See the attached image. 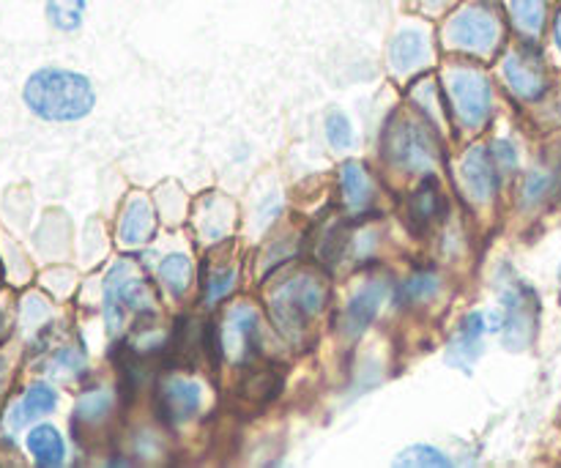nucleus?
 Instances as JSON below:
<instances>
[{
  "label": "nucleus",
  "mask_w": 561,
  "mask_h": 468,
  "mask_svg": "<svg viewBox=\"0 0 561 468\" xmlns=\"http://www.w3.org/2000/svg\"><path fill=\"white\" fill-rule=\"evenodd\" d=\"M327 137L334 148H351L354 146V129H351L348 115L343 113H329L327 115Z\"/></svg>",
  "instance_id": "26"
},
{
  "label": "nucleus",
  "mask_w": 561,
  "mask_h": 468,
  "mask_svg": "<svg viewBox=\"0 0 561 468\" xmlns=\"http://www.w3.org/2000/svg\"><path fill=\"white\" fill-rule=\"evenodd\" d=\"M507 25L518 33L524 42H540L551 22V3L548 0H507L504 3Z\"/></svg>",
  "instance_id": "13"
},
{
  "label": "nucleus",
  "mask_w": 561,
  "mask_h": 468,
  "mask_svg": "<svg viewBox=\"0 0 561 468\" xmlns=\"http://www.w3.org/2000/svg\"><path fill=\"white\" fill-rule=\"evenodd\" d=\"M455 113L466 129H480L491 118V82L477 66H453L447 75Z\"/></svg>",
  "instance_id": "6"
},
{
  "label": "nucleus",
  "mask_w": 561,
  "mask_h": 468,
  "mask_svg": "<svg viewBox=\"0 0 561 468\" xmlns=\"http://www.w3.org/2000/svg\"><path fill=\"white\" fill-rule=\"evenodd\" d=\"M159 279H162V285L173 296H184L186 288H190V283H192L190 258L181 255V252L164 258L162 266H159Z\"/></svg>",
  "instance_id": "22"
},
{
  "label": "nucleus",
  "mask_w": 561,
  "mask_h": 468,
  "mask_svg": "<svg viewBox=\"0 0 561 468\" xmlns=\"http://www.w3.org/2000/svg\"><path fill=\"white\" fill-rule=\"evenodd\" d=\"M493 148H496V162H499V168H502V170L513 168V164H515V151H513V146H510V142L499 140Z\"/></svg>",
  "instance_id": "30"
},
{
  "label": "nucleus",
  "mask_w": 561,
  "mask_h": 468,
  "mask_svg": "<svg viewBox=\"0 0 561 468\" xmlns=\"http://www.w3.org/2000/svg\"><path fill=\"white\" fill-rule=\"evenodd\" d=\"M327 305V285L316 274H296L268 296V312L277 329L288 338H301L307 327L316 321L318 312Z\"/></svg>",
  "instance_id": "3"
},
{
  "label": "nucleus",
  "mask_w": 561,
  "mask_h": 468,
  "mask_svg": "<svg viewBox=\"0 0 561 468\" xmlns=\"http://www.w3.org/2000/svg\"><path fill=\"white\" fill-rule=\"evenodd\" d=\"M504 80L513 88V93L526 102H535L546 93L548 75L540 53L535 49V42H524L518 49L507 53L504 58Z\"/></svg>",
  "instance_id": "8"
},
{
  "label": "nucleus",
  "mask_w": 561,
  "mask_h": 468,
  "mask_svg": "<svg viewBox=\"0 0 561 468\" xmlns=\"http://www.w3.org/2000/svg\"><path fill=\"white\" fill-rule=\"evenodd\" d=\"M460 181L471 201L488 203L499 190V170L493 153L485 146H471L460 164Z\"/></svg>",
  "instance_id": "11"
},
{
  "label": "nucleus",
  "mask_w": 561,
  "mask_h": 468,
  "mask_svg": "<svg viewBox=\"0 0 561 468\" xmlns=\"http://www.w3.org/2000/svg\"><path fill=\"white\" fill-rule=\"evenodd\" d=\"M22 99L33 115H38L42 121H53V124L85 118L96 104L91 80L80 71L58 69V66L33 71L25 82Z\"/></svg>",
  "instance_id": "1"
},
{
  "label": "nucleus",
  "mask_w": 561,
  "mask_h": 468,
  "mask_svg": "<svg viewBox=\"0 0 561 468\" xmlns=\"http://www.w3.org/2000/svg\"><path fill=\"white\" fill-rule=\"evenodd\" d=\"M458 3L460 0H420V9L422 14L427 16H442V14H449Z\"/></svg>",
  "instance_id": "29"
},
{
  "label": "nucleus",
  "mask_w": 561,
  "mask_h": 468,
  "mask_svg": "<svg viewBox=\"0 0 561 468\" xmlns=\"http://www.w3.org/2000/svg\"><path fill=\"white\" fill-rule=\"evenodd\" d=\"M201 387L195 381H186V378H170L162 392H159V409H162L164 420L170 425H181V422L192 420L201 411Z\"/></svg>",
  "instance_id": "12"
},
{
  "label": "nucleus",
  "mask_w": 561,
  "mask_h": 468,
  "mask_svg": "<svg viewBox=\"0 0 561 468\" xmlns=\"http://www.w3.org/2000/svg\"><path fill=\"white\" fill-rule=\"evenodd\" d=\"M431 27L422 25V22H411V25L400 27L389 42V66L398 75H411L431 60Z\"/></svg>",
  "instance_id": "10"
},
{
  "label": "nucleus",
  "mask_w": 561,
  "mask_h": 468,
  "mask_svg": "<svg viewBox=\"0 0 561 468\" xmlns=\"http://www.w3.org/2000/svg\"><path fill=\"white\" fill-rule=\"evenodd\" d=\"M257 340H261L257 312L247 305L233 307L217 329V351L233 362L247 359L257 349Z\"/></svg>",
  "instance_id": "9"
},
{
  "label": "nucleus",
  "mask_w": 561,
  "mask_h": 468,
  "mask_svg": "<svg viewBox=\"0 0 561 468\" xmlns=\"http://www.w3.org/2000/svg\"><path fill=\"white\" fill-rule=\"evenodd\" d=\"M394 466H427V468H444L449 466V458H444V453H438L436 447H427V444H416V447L403 449L394 460Z\"/></svg>",
  "instance_id": "24"
},
{
  "label": "nucleus",
  "mask_w": 561,
  "mask_h": 468,
  "mask_svg": "<svg viewBox=\"0 0 561 468\" xmlns=\"http://www.w3.org/2000/svg\"><path fill=\"white\" fill-rule=\"evenodd\" d=\"M383 153L403 170H433L438 162V146L431 132L409 115H394L383 135Z\"/></svg>",
  "instance_id": "5"
},
{
  "label": "nucleus",
  "mask_w": 561,
  "mask_h": 468,
  "mask_svg": "<svg viewBox=\"0 0 561 468\" xmlns=\"http://www.w3.org/2000/svg\"><path fill=\"white\" fill-rule=\"evenodd\" d=\"M537 318H540V305H537L535 290L526 285H515L502 296V340L510 351L529 349L537 334Z\"/></svg>",
  "instance_id": "7"
},
{
  "label": "nucleus",
  "mask_w": 561,
  "mask_h": 468,
  "mask_svg": "<svg viewBox=\"0 0 561 468\" xmlns=\"http://www.w3.org/2000/svg\"><path fill=\"white\" fill-rule=\"evenodd\" d=\"M387 283H367L365 288L356 290V296L348 301V307H345L343 332L348 334V338H359V334L376 321L378 310H381V305L387 301Z\"/></svg>",
  "instance_id": "14"
},
{
  "label": "nucleus",
  "mask_w": 561,
  "mask_h": 468,
  "mask_svg": "<svg viewBox=\"0 0 561 468\" xmlns=\"http://www.w3.org/2000/svg\"><path fill=\"white\" fill-rule=\"evenodd\" d=\"M507 33V14L496 0H460L442 25V42L447 49L491 58L499 53Z\"/></svg>",
  "instance_id": "2"
},
{
  "label": "nucleus",
  "mask_w": 561,
  "mask_h": 468,
  "mask_svg": "<svg viewBox=\"0 0 561 468\" xmlns=\"http://www.w3.org/2000/svg\"><path fill=\"white\" fill-rule=\"evenodd\" d=\"M55 406H58V395L49 384H31L20 403L11 409V427H25L27 422L38 420V416L53 414Z\"/></svg>",
  "instance_id": "18"
},
{
  "label": "nucleus",
  "mask_w": 561,
  "mask_h": 468,
  "mask_svg": "<svg viewBox=\"0 0 561 468\" xmlns=\"http://www.w3.org/2000/svg\"><path fill=\"white\" fill-rule=\"evenodd\" d=\"M27 453L33 455L36 466L42 468H55L66 460V447L60 433L53 425H36L25 438Z\"/></svg>",
  "instance_id": "19"
},
{
  "label": "nucleus",
  "mask_w": 561,
  "mask_h": 468,
  "mask_svg": "<svg viewBox=\"0 0 561 468\" xmlns=\"http://www.w3.org/2000/svg\"><path fill=\"white\" fill-rule=\"evenodd\" d=\"M153 307L151 290L146 279L131 263H115L104 277V318H107L110 334L124 329L126 316H140Z\"/></svg>",
  "instance_id": "4"
},
{
  "label": "nucleus",
  "mask_w": 561,
  "mask_h": 468,
  "mask_svg": "<svg viewBox=\"0 0 561 468\" xmlns=\"http://www.w3.org/2000/svg\"><path fill=\"white\" fill-rule=\"evenodd\" d=\"M110 406H113V398H110L107 392L85 395V398L80 400V406H77V420L93 425V422L104 420V416L110 414Z\"/></svg>",
  "instance_id": "25"
},
{
  "label": "nucleus",
  "mask_w": 561,
  "mask_h": 468,
  "mask_svg": "<svg viewBox=\"0 0 561 468\" xmlns=\"http://www.w3.org/2000/svg\"><path fill=\"white\" fill-rule=\"evenodd\" d=\"M236 277H239L236 269H217V272L211 274V279H208L206 305H217V301H222L225 296L236 288Z\"/></svg>",
  "instance_id": "27"
},
{
  "label": "nucleus",
  "mask_w": 561,
  "mask_h": 468,
  "mask_svg": "<svg viewBox=\"0 0 561 468\" xmlns=\"http://www.w3.org/2000/svg\"><path fill=\"white\" fill-rule=\"evenodd\" d=\"M47 22L60 33L80 31L88 14V0H44Z\"/></svg>",
  "instance_id": "21"
},
{
  "label": "nucleus",
  "mask_w": 561,
  "mask_h": 468,
  "mask_svg": "<svg viewBox=\"0 0 561 468\" xmlns=\"http://www.w3.org/2000/svg\"><path fill=\"white\" fill-rule=\"evenodd\" d=\"M405 214H409L411 230H427L444 217V197L442 192H438L436 181L427 179L425 184L411 195Z\"/></svg>",
  "instance_id": "17"
},
{
  "label": "nucleus",
  "mask_w": 561,
  "mask_h": 468,
  "mask_svg": "<svg viewBox=\"0 0 561 468\" xmlns=\"http://www.w3.org/2000/svg\"><path fill=\"white\" fill-rule=\"evenodd\" d=\"M157 230V217H153V208L148 206L142 197H135V201L126 203L124 214H121L118 222V241L124 247H140L146 244L148 239Z\"/></svg>",
  "instance_id": "16"
},
{
  "label": "nucleus",
  "mask_w": 561,
  "mask_h": 468,
  "mask_svg": "<svg viewBox=\"0 0 561 468\" xmlns=\"http://www.w3.org/2000/svg\"><path fill=\"white\" fill-rule=\"evenodd\" d=\"M340 184H343L345 206H348L351 212H362V208L370 203L373 186L359 162H345L343 168H340Z\"/></svg>",
  "instance_id": "20"
},
{
  "label": "nucleus",
  "mask_w": 561,
  "mask_h": 468,
  "mask_svg": "<svg viewBox=\"0 0 561 468\" xmlns=\"http://www.w3.org/2000/svg\"><path fill=\"white\" fill-rule=\"evenodd\" d=\"M551 33H553V44H557L561 53V5L557 9V14L551 16Z\"/></svg>",
  "instance_id": "31"
},
{
  "label": "nucleus",
  "mask_w": 561,
  "mask_h": 468,
  "mask_svg": "<svg viewBox=\"0 0 561 468\" xmlns=\"http://www.w3.org/2000/svg\"><path fill=\"white\" fill-rule=\"evenodd\" d=\"M553 186V175L551 173H542V170H537V173H531L529 179H526V201L529 203H537L540 197L548 195V190Z\"/></svg>",
  "instance_id": "28"
},
{
  "label": "nucleus",
  "mask_w": 561,
  "mask_h": 468,
  "mask_svg": "<svg viewBox=\"0 0 561 468\" xmlns=\"http://www.w3.org/2000/svg\"><path fill=\"white\" fill-rule=\"evenodd\" d=\"M438 288H442V283H438L436 274H414V277L400 288V301H403V305H420L422 299L436 296Z\"/></svg>",
  "instance_id": "23"
},
{
  "label": "nucleus",
  "mask_w": 561,
  "mask_h": 468,
  "mask_svg": "<svg viewBox=\"0 0 561 468\" xmlns=\"http://www.w3.org/2000/svg\"><path fill=\"white\" fill-rule=\"evenodd\" d=\"M0 332H3V312H0Z\"/></svg>",
  "instance_id": "32"
},
{
  "label": "nucleus",
  "mask_w": 561,
  "mask_h": 468,
  "mask_svg": "<svg viewBox=\"0 0 561 468\" xmlns=\"http://www.w3.org/2000/svg\"><path fill=\"white\" fill-rule=\"evenodd\" d=\"M482 338H485V316L482 312H469L455 332L453 343L447 349V365L469 370L482 354Z\"/></svg>",
  "instance_id": "15"
}]
</instances>
